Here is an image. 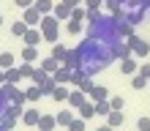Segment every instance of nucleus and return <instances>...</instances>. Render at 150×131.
Returning a JSON list of instances; mask_svg holds the SVG:
<instances>
[{
    "label": "nucleus",
    "mask_w": 150,
    "mask_h": 131,
    "mask_svg": "<svg viewBox=\"0 0 150 131\" xmlns=\"http://www.w3.org/2000/svg\"><path fill=\"white\" fill-rule=\"evenodd\" d=\"M76 55H79V66L76 68H82L87 76H96L115 60V49L109 44H104V41H96L90 36H85L79 41V47H76Z\"/></svg>",
    "instance_id": "1"
},
{
    "label": "nucleus",
    "mask_w": 150,
    "mask_h": 131,
    "mask_svg": "<svg viewBox=\"0 0 150 131\" xmlns=\"http://www.w3.org/2000/svg\"><path fill=\"white\" fill-rule=\"evenodd\" d=\"M87 36H90V38H96V41L109 44L112 49L123 41L120 28H117V19H115V16H109V14H104L98 22H87Z\"/></svg>",
    "instance_id": "2"
},
{
    "label": "nucleus",
    "mask_w": 150,
    "mask_h": 131,
    "mask_svg": "<svg viewBox=\"0 0 150 131\" xmlns=\"http://www.w3.org/2000/svg\"><path fill=\"white\" fill-rule=\"evenodd\" d=\"M38 30H41L44 41H49V44H57V30H60V19H57L55 14H44V16H41V25H38Z\"/></svg>",
    "instance_id": "3"
},
{
    "label": "nucleus",
    "mask_w": 150,
    "mask_h": 131,
    "mask_svg": "<svg viewBox=\"0 0 150 131\" xmlns=\"http://www.w3.org/2000/svg\"><path fill=\"white\" fill-rule=\"evenodd\" d=\"M22 112H25L22 107H16V104H8V109L3 112V118H0V126H3L6 131H11L16 120H22Z\"/></svg>",
    "instance_id": "4"
},
{
    "label": "nucleus",
    "mask_w": 150,
    "mask_h": 131,
    "mask_svg": "<svg viewBox=\"0 0 150 131\" xmlns=\"http://www.w3.org/2000/svg\"><path fill=\"white\" fill-rule=\"evenodd\" d=\"M128 47H131V55H137V57H147L150 55V44L145 38H139V36H128Z\"/></svg>",
    "instance_id": "5"
},
{
    "label": "nucleus",
    "mask_w": 150,
    "mask_h": 131,
    "mask_svg": "<svg viewBox=\"0 0 150 131\" xmlns=\"http://www.w3.org/2000/svg\"><path fill=\"white\" fill-rule=\"evenodd\" d=\"M3 93L8 96V101H11V104H16V107H22V104L28 101L25 90H19V87H16V85H11V82H6V85H3Z\"/></svg>",
    "instance_id": "6"
},
{
    "label": "nucleus",
    "mask_w": 150,
    "mask_h": 131,
    "mask_svg": "<svg viewBox=\"0 0 150 131\" xmlns=\"http://www.w3.org/2000/svg\"><path fill=\"white\" fill-rule=\"evenodd\" d=\"M120 74L123 76H134V74H139V63H137V60L134 57H120Z\"/></svg>",
    "instance_id": "7"
},
{
    "label": "nucleus",
    "mask_w": 150,
    "mask_h": 131,
    "mask_svg": "<svg viewBox=\"0 0 150 131\" xmlns=\"http://www.w3.org/2000/svg\"><path fill=\"white\" fill-rule=\"evenodd\" d=\"M41 16H44V14L38 11V8H36V6H30V8H25V14H22V19L28 22L30 28H38V25H41Z\"/></svg>",
    "instance_id": "8"
},
{
    "label": "nucleus",
    "mask_w": 150,
    "mask_h": 131,
    "mask_svg": "<svg viewBox=\"0 0 150 131\" xmlns=\"http://www.w3.org/2000/svg\"><path fill=\"white\" fill-rule=\"evenodd\" d=\"M22 41H25V47H38V44L44 41V36H41V30H38V28H30L28 33H25V38H22Z\"/></svg>",
    "instance_id": "9"
},
{
    "label": "nucleus",
    "mask_w": 150,
    "mask_h": 131,
    "mask_svg": "<svg viewBox=\"0 0 150 131\" xmlns=\"http://www.w3.org/2000/svg\"><path fill=\"white\" fill-rule=\"evenodd\" d=\"M123 123H126V112H123V109H112L109 115H107V126L117 128V126H123Z\"/></svg>",
    "instance_id": "10"
},
{
    "label": "nucleus",
    "mask_w": 150,
    "mask_h": 131,
    "mask_svg": "<svg viewBox=\"0 0 150 131\" xmlns=\"http://www.w3.org/2000/svg\"><path fill=\"white\" fill-rule=\"evenodd\" d=\"M52 14H55L60 22H68V19H71V6H66L63 0H60V3H55V11H52Z\"/></svg>",
    "instance_id": "11"
},
{
    "label": "nucleus",
    "mask_w": 150,
    "mask_h": 131,
    "mask_svg": "<svg viewBox=\"0 0 150 131\" xmlns=\"http://www.w3.org/2000/svg\"><path fill=\"white\" fill-rule=\"evenodd\" d=\"M60 66H63V63H60L57 57H52V55H49V57H44L41 63H38V68H44V71H47V74H55V71H57Z\"/></svg>",
    "instance_id": "12"
},
{
    "label": "nucleus",
    "mask_w": 150,
    "mask_h": 131,
    "mask_svg": "<svg viewBox=\"0 0 150 131\" xmlns=\"http://www.w3.org/2000/svg\"><path fill=\"white\" fill-rule=\"evenodd\" d=\"M55 126H57V118L55 115H41V120H38V131H55Z\"/></svg>",
    "instance_id": "13"
},
{
    "label": "nucleus",
    "mask_w": 150,
    "mask_h": 131,
    "mask_svg": "<svg viewBox=\"0 0 150 131\" xmlns=\"http://www.w3.org/2000/svg\"><path fill=\"white\" fill-rule=\"evenodd\" d=\"M38 120H41V112L38 109H25L22 112V123L25 126H38Z\"/></svg>",
    "instance_id": "14"
},
{
    "label": "nucleus",
    "mask_w": 150,
    "mask_h": 131,
    "mask_svg": "<svg viewBox=\"0 0 150 131\" xmlns=\"http://www.w3.org/2000/svg\"><path fill=\"white\" fill-rule=\"evenodd\" d=\"M87 96H90V101H107L109 98V90L104 85H93V90L87 93Z\"/></svg>",
    "instance_id": "15"
},
{
    "label": "nucleus",
    "mask_w": 150,
    "mask_h": 131,
    "mask_svg": "<svg viewBox=\"0 0 150 131\" xmlns=\"http://www.w3.org/2000/svg\"><path fill=\"white\" fill-rule=\"evenodd\" d=\"M55 118H57V126H63V128H68V126H71V120H74L76 115H74V109H60V112H57Z\"/></svg>",
    "instance_id": "16"
},
{
    "label": "nucleus",
    "mask_w": 150,
    "mask_h": 131,
    "mask_svg": "<svg viewBox=\"0 0 150 131\" xmlns=\"http://www.w3.org/2000/svg\"><path fill=\"white\" fill-rule=\"evenodd\" d=\"M30 30V25L25 22V19H16L14 25H11V36H16V38H25V33Z\"/></svg>",
    "instance_id": "17"
},
{
    "label": "nucleus",
    "mask_w": 150,
    "mask_h": 131,
    "mask_svg": "<svg viewBox=\"0 0 150 131\" xmlns=\"http://www.w3.org/2000/svg\"><path fill=\"white\" fill-rule=\"evenodd\" d=\"M76 112H79V118H82V120L93 118V115H96V101H90V98H87V101H85V104H82V107H79Z\"/></svg>",
    "instance_id": "18"
},
{
    "label": "nucleus",
    "mask_w": 150,
    "mask_h": 131,
    "mask_svg": "<svg viewBox=\"0 0 150 131\" xmlns=\"http://www.w3.org/2000/svg\"><path fill=\"white\" fill-rule=\"evenodd\" d=\"M14 66H16L14 52H0V68H3V71H8V68H14Z\"/></svg>",
    "instance_id": "19"
},
{
    "label": "nucleus",
    "mask_w": 150,
    "mask_h": 131,
    "mask_svg": "<svg viewBox=\"0 0 150 131\" xmlns=\"http://www.w3.org/2000/svg\"><path fill=\"white\" fill-rule=\"evenodd\" d=\"M52 76H55V82H57V85H66V82H71V68L60 66V68H57V71L52 74Z\"/></svg>",
    "instance_id": "20"
},
{
    "label": "nucleus",
    "mask_w": 150,
    "mask_h": 131,
    "mask_svg": "<svg viewBox=\"0 0 150 131\" xmlns=\"http://www.w3.org/2000/svg\"><path fill=\"white\" fill-rule=\"evenodd\" d=\"M19 57H22V63H36L38 60V47H25Z\"/></svg>",
    "instance_id": "21"
},
{
    "label": "nucleus",
    "mask_w": 150,
    "mask_h": 131,
    "mask_svg": "<svg viewBox=\"0 0 150 131\" xmlns=\"http://www.w3.org/2000/svg\"><path fill=\"white\" fill-rule=\"evenodd\" d=\"M63 66H66V68H71V71L79 66V55H76V49H68V52H66V57H63Z\"/></svg>",
    "instance_id": "22"
},
{
    "label": "nucleus",
    "mask_w": 150,
    "mask_h": 131,
    "mask_svg": "<svg viewBox=\"0 0 150 131\" xmlns=\"http://www.w3.org/2000/svg\"><path fill=\"white\" fill-rule=\"evenodd\" d=\"M85 101H87V98H85V93L79 90V87H76V90H71V98H68V104H71V109H79V107H82Z\"/></svg>",
    "instance_id": "23"
},
{
    "label": "nucleus",
    "mask_w": 150,
    "mask_h": 131,
    "mask_svg": "<svg viewBox=\"0 0 150 131\" xmlns=\"http://www.w3.org/2000/svg\"><path fill=\"white\" fill-rule=\"evenodd\" d=\"M52 98H55V101H68V98H71V90H68L66 85H57L55 90H52Z\"/></svg>",
    "instance_id": "24"
},
{
    "label": "nucleus",
    "mask_w": 150,
    "mask_h": 131,
    "mask_svg": "<svg viewBox=\"0 0 150 131\" xmlns=\"http://www.w3.org/2000/svg\"><path fill=\"white\" fill-rule=\"evenodd\" d=\"M49 76H52V74H47V71H44V68H36V71H33V76H30V79H33V82H36V85L41 87L44 82H49Z\"/></svg>",
    "instance_id": "25"
},
{
    "label": "nucleus",
    "mask_w": 150,
    "mask_h": 131,
    "mask_svg": "<svg viewBox=\"0 0 150 131\" xmlns=\"http://www.w3.org/2000/svg\"><path fill=\"white\" fill-rule=\"evenodd\" d=\"M109 112H112V104H109V98H107V101H96V115L107 118Z\"/></svg>",
    "instance_id": "26"
},
{
    "label": "nucleus",
    "mask_w": 150,
    "mask_h": 131,
    "mask_svg": "<svg viewBox=\"0 0 150 131\" xmlns=\"http://www.w3.org/2000/svg\"><path fill=\"white\" fill-rule=\"evenodd\" d=\"M6 82H11V85H19L22 82V74H19V68H8V71H6Z\"/></svg>",
    "instance_id": "27"
},
{
    "label": "nucleus",
    "mask_w": 150,
    "mask_h": 131,
    "mask_svg": "<svg viewBox=\"0 0 150 131\" xmlns=\"http://www.w3.org/2000/svg\"><path fill=\"white\" fill-rule=\"evenodd\" d=\"M131 87H134V90H145V87H147V76L134 74V76H131Z\"/></svg>",
    "instance_id": "28"
},
{
    "label": "nucleus",
    "mask_w": 150,
    "mask_h": 131,
    "mask_svg": "<svg viewBox=\"0 0 150 131\" xmlns=\"http://www.w3.org/2000/svg\"><path fill=\"white\" fill-rule=\"evenodd\" d=\"M82 22H85V19H68L66 30L71 33V36H79V33H82Z\"/></svg>",
    "instance_id": "29"
},
{
    "label": "nucleus",
    "mask_w": 150,
    "mask_h": 131,
    "mask_svg": "<svg viewBox=\"0 0 150 131\" xmlns=\"http://www.w3.org/2000/svg\"><path fill=\"white\" fill-rule=\"evenodd\" d=\"M36 8L41 14H52L55 11V3H52V0H36Z\"/></svg>",
    "instance_id": "30"
},
{
    "label": "nucleus",
    "mask_w": 150,
    "mask_h": 131,
    "mask_svg": "<svg viewBox=\"0 0 150 131\" xmlns=\"http://www.w3.org/2000/svg\"><path fill=\"white\" fill-rule=\"evenodd\" d=\"M104 16V11L101 8H87V14H85V22H98Z\"/></svg>",
    "instance_id": "31"
},
{
    "label": "nucleus",
    "mask_w": 150,
    "mask_h": 131,
    "mask_svg": "<svg viewBox=\"0 0 150 131\" xmlns=\"http://www.w3.org/2000/svg\"><path fill=\"white\" fill-rule=\"evenodd\" d=\"M25 96H28V101H38L41 96H44V90L36 85V87H28V90H25Z\"/></svg>",
    "instance_id": "32"
},
{
    "label": "nucleus",
    "mask_w": 150,
    "mask_h": 131,
    "mask_svg": "<svg viewBox=\"0 0 150 131\" xmlns=\"http://www.w3.org/2000/svg\"><path fill=\"white\" fill-rule=\"evenodd\" d=\"M66 47H63V44H52V57H57L60 60V63H63V57H66Z\"/></svg>",
    "instance_id": "33"
},
{
    "label": "nucleus",
    "mask_w": 150,
    "mask_h": 131,
    "mask_svg": "<svg viewBox=\"0 0 150 131\" xmlns=\"http://www.w3.org/2000/svg\"><path fill=\"white\" fill-rule=\"evenodd\" d=\"M16 68H19L22 79H30V76H33V71H36V68H33V63H22V66H16Z\"/></svg>",
    "instance_id": "34"
},
{
    "label": "nucleus",
    "mask_w": 150,
    "mask_h": 131,
    "mask_svg": "<svg viewBox=\"0 0 150 131\" xmlns=\"http://www.w3.org/2000/svg\"><path fill=\"white\" fill-rule=\"evenodd\" d=\"M68 131H85V120L82 118H74L71 126H68Z\"/></svg>",
    "instance_id": "35"
},
{
    "label": "nucleus",
    "mask_w": 150,
    "mask_h": 131,
    "mask_svg": "<svg viewBox=\"0 0 150 131\" xmlns=\"http://www.w3.org/2000/svg\"><path fill=\"white\" fill-rule=\"evenodd\" d=\"M8 104H11V101H8V96L3 93V87H0V118H3V112L8 109Z\"/></svg>",
    "instance_id": "36"
},
{
    "label": "nucleus",
    "mask_w": 150,
    "mask_h": 131,
    "mask_svg": "<svg viewBox=\"0 0 150 131\" xmlns=\"http://www.w3.org/2000/svg\"><path fill=\"white\" fill-rule=\"evenodd\" d=\"M109 104H112V109H123V107H126V101H123L120 96H112V98H109Z\"/></svg>",
    "instance_id": "37"
},
{
    "label": "nucleus",
    "mask_w": 150,
    "mask_h": 131,
    "mask_svg": "<svg viewBox=\"0 0 150 131\" xmlns=\"http://www.w3.org/2000/svg\"><path fill=\"white\" fill-rule=\"evenodd\" d=\"M85 14H87V8H71V19H85Z\"/></svg>",
    "instance_id": "38"
},
{
    "label": "nucleus",
    "mask_w": 150,
    "mask_h": 131,
    "mask_svg": "<svg viewBox=\"0 0 150 131\" xmlns=\"http://www.w3.org/2000/svg\"><path fill=\"white\" fill-rule=\"evenodd\" d=\"M137 128L139 131H150V118H139L137 120Z\"/></svg>",
    "instance_id": "39"
},
{
    "label": "nucleus",
    "mask_w": 150,
    "mask_h": 131,
    "mask_svg": "<svg viewBox=\"0 0 150 131\" xmlns=\"http://www.w3.org/2000/svg\"><path fill=\"white\" fill-rule=\"evenodd\" d=\"M14 6L25 11V8H30V6H36V3H33V0H14Z\"/></svg>",
    "instance_id": "40"
},
{
    "label": "nucleus",
    "mask_w": 150,
    "mask_h": 131,
    "mask_svg": "<svg viewBox=\"0 0 150 131\" xmlns=\"http://www.w3.org/2000/svg\"><path fill=\"white\" fill-rule=\"evenodd\" d=\"M104 0H85V8H101Z\"/></svg>",
    "instance_id": "41"
},
{
    "label": "nucleus",
    "mask_w": 150,
    "mask_h": 131,
    "mask_svg": "<svg viewBox=\"0 0 150 131\" xmlns=\"http://www.w3.org/2000/svg\"><path fill=\"white\" fill-rule=\"evenodd\" d=\"M139 74H142V76H147V79H150V63H142V66H139Z\"/></svg>",
    "instance_id": "42"
},
{
    "label": "nucleus",
    "mask_w": 150,
    "mask_h": 131,
    "mask_svg": "<svg viewBox=\"0 0 150 131\" xmlns=\"http://www.w3.org/2000/svg\"><path fill=\"white\" fill-rule=\"evenodd\" d=\"M63 3H66V6H71V8H76L79 3H82V0H63Z\"/></svg>",
    "instance_id": "43"
},
{
    "label": "nucleus",
    "mask_w": 150,
    "mask_h": 131,
    "mask_svg": "<svg viewBox=\"0 0 150 131\" xmlns=\"http://www.w3.org/2000/svg\"><path fill=\"white\" fill-rule=\"evenodd\" d=\"M3 85H6V71L0 68V87H3Z\"/></svg>",
    "instance_id": "44"
},
{
    "label": "nucleus",
    "mask_w": 150,
    "mask_h": 131,
    "mask_svg": "<svg viewBox=\"0 0 150 131\" xmlns=\"http://www.w3.org/2000/svg\"><path fill=\"white\" fill-rule=\"evenodd\" d=\"M96 131H115L112 126H101V128H96Z\"/></svg>",
    "instance_id": "45"
},
{
    "label": "nucleus",
    "mask_w": 150,
    "mask_h": 131,
    "mask_svg": "<svg viewBox=\"0 0 150 131\" xmlns=\"http://www.w3.org/2000/svg\"><path fill=\"white\" fill-rule=\"evenodd\" d=\"M0 28H3V16H0Z\"/></svg>",
    "instance_id": "46"
},
{
    "label": "nucleus",
    "mask_w": 150,
    "mask_h": 131,
    "mask_svg": "<svg viewBox=\"0 0 150 131\" xmlns=\"http://www.w3.org/2000/svg\"><path fill=\"white\" fill-rule=\"evenodd\" d=\"M117 3H128V0H117Z\"/></svg>",
    "instance_id": "47"
},
{
    "label": "nucleus",
    "mask_w": 150,
    "mask_h": 131,
    "mask_svg": "<svg viewBox=\"0 0 150 131\" xmlns=\"http://www.w3.org/2000/svg\"><path fill=\"white\" fill-rule=\"evenodd\" d=\"M0 131H6V128H3V126H0Z\"/></svg>",
    "instance_id": "48"
}]
</instances>
